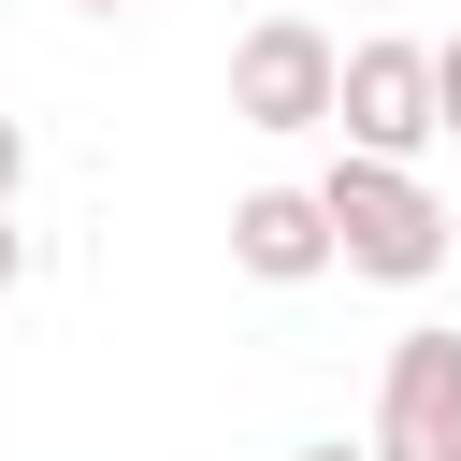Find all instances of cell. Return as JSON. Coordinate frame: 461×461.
Here are the masks:
<instances>
[{
	"mask_svg": "<svg viewBox=\"0 0 461 461\" xmlns=\"http://www.w3.org/2000/svg\"><path fill=\"white\" fill-rule=\"evenodd\" d=\"M317 230H331V259L375 274V288H432V274H447V202H432L403 158H331V173H317Z\"/></svg>",
	"mask_w": 461,
	"mask_h": 461,
	"instance_id": "1",
	"label": "cell"
},
{
	"mask_svg": "<svg viewBox=\"0 0 461 461\" xmlns=\"http://www.w3.org/2000/svg\"><path fill=\"white\" fill-rule=\"evenodd\" d=\"M331 130L346 158H403L432 144V43H331Z\"/></svg>",
	"mask_w": 461,
	"mask_h": 461,
	"instance_id": "2",
	"label": "cell"
},
{
	"mask_svg": "<svg viewBox=\"0 0 461 461\" xmlns=\"http://www.w3.org/2000/svg\"><path fill=\"white\" fill-rule=\"evenodd\" d=\"M375 461H461V331L418 317L375 375Z\"/></svg>",
	"mask_w": 461,
	"mask_h": 461,
	"instance_id": "3",
	"label": "cell"
},
{
	"mask_svg": "<svg viewBox=\"0 0 461 461\" xmlns=\"http://www.w3.org/2000/svg\"><path fill=\"white\" fill-rule=\"evenodd\" d=\"M230 115L245 130H331V29L317 14H259L230 43Z\"/></svg>",
	"mask_w": 461,
	"mask_h": 461,
	"instance_id": "4",
	"label": "cell"
},
{
	"mask_svg": "<svg viewBox=\"0 0 461 461\" xmlns=\"http://www.w3.org/2000/svg\"><path fill=\"white\" fill-rule=\"evenodd\" d=\"M230 259H245L259 288H317V274H331L317 187H245V202H230Z\"/></svg>",
	"mask_w": 461,
	"mask_h": 461,
	"instance_id": "5",
	"label": "cell"
},
{
	"mask_svg": "<svg viewBox=\"0 0 461 461\" xmlns=\"http://www.w3.org/2000/svg\"><path fill=\"white\" fill-rule=\"evenodd\" d=\"M432 130H461V43H432Z\"/></svg>",
	"mask_w": 461,
	"mask_h": 461,
	"instance_id": "6",
	"label": "cell"
},
{
	"mask_svg": "<svg viewBox=\"0 0 461 461\" xmlns=\"http://www.w3.org/2000/svg\"><path fill=\"white\" fill-rule=\"evenodd\" d=\"M14 187H29V130L0 115V216H14Z\"/></svg>",
	"mask_w": 461,
	"mask_h": 461,
	"instance_id": "7",
	"label": "cell"
},
{
	"mask_svg": "<svg viewBox=\"0 0 461 461\" xmlns=\"http://www.w3.org/2000/svg\"><path fill=\"white\" fill-rule=\"evenodd\" d=\"M288 461H375V447H346V432H317V447H288Z\"/></svg>",
	"mask_w": 461,
	"mask_h": 461,
	"instance_id": "8",
	"label": "cell"
},
{
	"mask_svg": "<svg viewBox=\"0 0 461 461\" xmlns=\"http://www.w3.org/2000/svg\"><path fill=\"white\" fill-rule=\"evenodd\" d=\"M14 274H29V230H14V216H0V288H14Z\"/></svg>",
	"mask_w": 461,
	"mask_h": 461,
	"instance_id": "9",
	"label": "cell"
},
{
	"mask_svg": "<svg viewBox=\"0 0 461 461\" xmlns=\"http://www.w3.org/2000/svg\"><path fill=\"white\" fill-rule=\"evenodd\" d=\"M72 14H130V0H72Z\"/></svg>",
	"mask_w": 461,
	"mask_h": 461,
	"instance_id": "10",
	"label": "cell"
}]
</instances>
